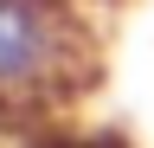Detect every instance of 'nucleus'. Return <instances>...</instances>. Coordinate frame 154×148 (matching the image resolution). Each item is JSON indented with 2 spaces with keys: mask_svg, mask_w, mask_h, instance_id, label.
Segmentation results:
<instances>
[{
  "mask_svg": "<svg viewBox=\"0 0 154 148\" xmlns=\"http://www.w3.org/2000/svg\"><path fill=\"white\" fill-rule=\"evenodd\" d=\"M103 77V32L71 0H0V122L45 129Z\"/></svg>",
  "mask_w": 154,
  "mask_h": 148,
  "instance_id": "nucleus-1",
  "label": "nucleus"
},
{
  "mask_svg": "<svg viewBox=\"0 0 154 148\" xmlns=\"http://www.w3.org/2000/svg\"><path fill=\"white\" fill-rule=\"evenodd\" d=\"M19 148H135V142L116 135V129H58V122H45V129H32Z\"/></svg>",
  "mask_w": 154,
  "mask_h": 148,
  "instance_id": "nucleus-2",
  "label": "nucleus"
},
{
  "mask_svg": "<svg viewBox=\"0 0 154 148\" xmlns=\"http://www.w3.org/2000/svg\"><path fill=\"white\" fill-rule=\"evenodd\" d=\"M71 7H84V13H109V7H128V0H71Z\"/></svg>",
  "mask_w": 154,
  "mask_h": 148,
  "instance_id": "nucleus-3",
  "label": "nucleus"
}]
</instances>
